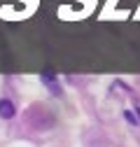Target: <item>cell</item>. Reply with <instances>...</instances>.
<instances>
[{
  "mask_svg": "<svg viewBox=\"0 0 140 147\" xmlns=\"http://www.w3.org/2000/svg\"><path fill=\"white\" fill-rule=\"evenodd\" d=\"M14 105H12V100H7V98H3L0 100V117H5V119H12L14 117Z\"/></svg>",
  "mask_w": 140,
  "mask_h": 147,
  "instance_id": "6da1fadb",
  "label": "cell"
}]
</instances>
